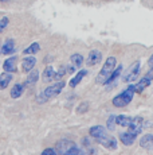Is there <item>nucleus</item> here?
I'll use <instances>...</instances> for the list:
<instances>
[{
  "instance_id": "obj_1",
  "label": "nucleus",
  "mask_w": 153,
  "mask_h": 155,
  "mask_svg": "<svg viewBox=\"0 0 153 155\" xmlns=\"http://www.w3.org/2000/svg\"><path fill=\"white\" fill-rule=\"evenodd\" d=\"M89 134L93 139H95L97 143L102 144L105 148H108V150H116V148L118 147V142H117V139L114 138V136L109 135L108 131L105 130L102 126L92 127L90 131H89Z\"/></svg>"
},
{
  "instance_id": "obj_2",
  "label": "nucleus",
  "mask_w": 153,
  "mask_h": 155,
  "mask_svg": "<svg viewBox=\"0 0 153 155\" xmlns=\"http://www.w3.org/2000/svg\"><path fill=\"white\" fill-rule=\"evenodd\" d=\"M116 65H117L116 57H109L106 61H105V64H104V66H102L101 71L97 74V77H95L97 84L105 85V82H106V80L109 78V76H110V74L113 73V70L116 69Z\"/></svg>"
},
{
  "instance_id": "obj_3",
  "label": "nucleus",
  "mask_w": 153,
  "mask_h": 155,
  "mask_svg": "<svg viewBox=\"0 0 153 155\" xmlns=\"http://www.w3.org/2000/svg\"><path fill=\"white\" fill-rule=\"evenodd\" d=\"M64 85H66V82L62 81V80H59L58 82H55V84H52V85H48L45 91L38 96V103L43 104V103H46V101H48L50 99H52V97H55L58 93L62 92Z\"/></svg>"
},
{
  "instance_id": "obj_4",
  "label": "nucleus",
  "mask_w": 153,
  "mask_h": 155,
  "mask_svg": "<svg viewBox=\"0 0 153 155\" xmlns=\"http://www.w3.org/2000/svg\"><path fill=\"white\" fill-rule=\"evenodd\" d=\"M133 96H134V92L132 91L130 88H128L126 91H123L122 93L117 94L116 97L113 99V105L117 107V108H123V107L129 105V104L132 103V100H133Z\"/></svg>"
},
{
  "instance_id": "obj_5",
  "label": "nucleus",
  "mask_w": 153,
  "mask_h": 155,
  "mask_svg": "<svg viewBox=\"0 0 153 155\" xmlns=\"http://www.w3.org/2000/svg\"><path fill=\"white\" fill-rule=\"evenodd\" d=\"M74 146H76V144L73 140H69V139H61L59 142H57L55 148H57L58 155H66L73 147H74Z\"/></svg>"
},
{
  "instance_id": "obj_6",
  "label": "nucleus",
  "mask_w": 153,
  "mask_h": 155,
  "mask_svg": "<svg viewBox=\"0 0 153 155\" xmlns=\"http://www.w3.org/2000/svg\"><path fill=\"white\" fill-rule=\"evenodd\" d=\"M140 68H141L140 61H137L136 64L132 65V66L128 69V71L125 73V76H123V81L125 82H133L134 80L138 77V74H140Z\"/></svg>"
},
{
  "instance_id": "obj_7",
  "label": "nucleus",
  "mask_w": 153,
  "mask_h": 155,
  "mask_svg": "<svg viewBox=\"0 0 153 155\" xmlns=\"http://www.w3.org/2000/svg\"><path fill=\"white\" fill-rule=\"evenodd\" d=\"M101 61H102V53L99 51V50L94 49L89 53V55H87L86 65L87 66H95V65H98Z\"/></svg>"
},
{
  "instance_id": "obj_8",
  "label": "nucleus",
  "mask_w": 153,
  "mask_h": 155,
  "mask_svg": "<svg viewBox=\"0 0 153 155\" xmlns=\"http://www.w3.org/2000/svg\"><path fill=\"white\" fill-rule=\"evenodd\" d=\"M83 62H85L83 57H82L81 54H73L71 57H70V64H71V66L67 68V73H74V70L79 69Z\"/></svg>"
},
{
  "instance_id": "obj_9",
  "label": "nucleus",
  "mask_w": 153,
  "mask_h": 155,
  "mask_svg": "<svg viewBox=\"0 0 153 155\" xmlns=\"http://www.w3.org/2000/svg\"><path fill=\"white\" fill-rule=\"evenodd\" d=\"M151 82H152V81H149L148 78L142 77V78H141L140 81L137 82V84H134V85H129V88H130L132 91L134 92V93H142L144 89L148 88V86L151 85Z\"/></svg>"
},
{
  "instance_id": "obj_10",
  "label": "nucleus",
  "mask_w": 153,
  "mask_h": 155,
  "mask_svg": "<svg viewBox=\"0 0 153 155\" xmlns=\"http://www.w3.org/2000/svg\"><path fill=\"white\" fill-rule=\"evenodd\" d=\"M137 136H138L137 134H134V132H132V131L128 130V132H123L120 135V140H121L125 146H132L134 142H136Z\"/></svg>"
},
{
  "instance_id": "obj_11",
  "label": "nucleus",
  "mask_w": 153,
  "mask_h": 155,
  "mask_svg": "<svg viewBox=\"0 0 153 155\" xmlns=\"http://www.w3.org/2000/svg\"><path fill=\"white\" fill-rule=\"evenodd\" d=\"M35 64H36V58L35 57H26L22 61V69L24 73H28L34 69Z\"/></svg>"
},
{
  "instance_id": "obj_12",
  "label": "nucleus",
  "mask_w": 153,
  "mask_h": 155,
  "mask_svg": "<svg viewBox=\"0 0 153 155\" xmlns=\"http://www.w3.org/2000/svg\"><path fill=\"white\" fill-rule=\"evenodd\" d=\"M16 57H10L4 61L3 64V68H4V71H8V73H15L16 71Z\"/></svg>"
},
{
  "instance_id": "obj_13",
  "label": "nucleus",
  "mask_w": 153,
  "mask_h": 155,
  "mask_svg": "<svg viewBox=\"0 0 153 155\" xmlns=\"http://www.w3.org/2000/svg\"><path fill=\"white\" fill-rule=\"evenodd\" d=\"M38 78H39V71H38V70L28 71L27 80H26L24 84H23V85H24V88H31V86H34L38 82Z\"/></svg>"
},
{
  "instance_id": "obj_14",
  "label": "nucleus",
  "mask_w": 153,
  "mask_h": 155,
  "mask_svg": "<svg viewBox=\"0 0 153 155\" xmlns=\"http://www.w3.org/2000/svg\"><path fill=\"white\" fill-rule=\"evenodd\" d=\"M140 146L145 150H153V135L152 134H146L140 139Z\"/></svg>"
},
{
  "instance_id": "obj_15",
  "label": "nucleus",
  "mask_w": 153,
  "mask_h": 155,
  "mask_svg": "<svg viewBox=\"0 0 153 155\" xmlns=\"http://www.w3.org/2000/svg\"><path fill=\"white\" fill-rule=\"evenodd\" d=\"M15 51V42H14V39H7L4 42L2 47V54H5V55H10L12 54V53Z\"/></svg>"
},
{
  "instance_id": "obj_16",
  "label": "nucleus",
  "mask_w": 153,
  "mask_h": 155,
  "mask_svg": "<svg viewBox=\"0 0 153 155\" xmlns=\"http://www.w3.org/2000/svg\"><path fill=\"white\" fill-rule=\"evenodd\" d=\"M11 81H12V73L4 71V73L0 74V91L7 88V86L10 85Z\"/></svg>"
},
{
  "instance_id": "obj_17",
  "label": "nucleus",
  "mask_w": 153,
  "mask_h": 155,
  "mask_svg": "<svg viewBox=\"0 0 153 155\" xmlns=\"http://www.w3.org/2000/svg\"><path fill=\"white\" fill-rule=\"evenodd\" d=\"M86 74H87V70L86 69H81V70H79L74 78L70 80V88H76L78 84L82 81V80H83V77L86 76Z\"/></svg>"
},
{
  "instance_id": "obj_18",
  "label": "nucleus",
  "mask_w": 153,
  "mask_h": 155,
  "mask_svg": "<svg viewBox=\"0 0 153 155\" xmlns=\"http://www.w3.org/2000/svg\"><path fill=\"white\" fill-rule=\"evenodd\" d=\"M24 89L26 88L23 84H15L12 86V89H11V97H12V99H19V97L23 94Z\"/></svg>"
},
{
  "instance_id": "obj_19",
  "label": "nucleus",
  "mask_w": 153,
  "mask_h": 155,
  "mask_svg": "<svg viewBox=\"0 0 153 155\" xmlns=\"http://www.w3.org/2000/svg\"><path fill=\"white\" fill-rule=\"evenodd\" d=\"M132 119L133 117H129V116H125V115L116 116V124L117 126H120V127H129Z\"/></svg>"
},
{
  "instance_id": "obj_20",
  "label": "nucleus",
  "mask_w": 153,
  "mask_h": 155,
  "mask_svg": "<svg viewBox=\"0 0 153 155\" xmlns=\"http://www.w3.org/2000/svg\"><path fill=\"white\" fill-rule=\"evenodd\" d=\"M121 71H122V66H121V65H120V66H117L116 69L113 70V73H111L110 76H109V78L106 80V82H105V85H106V84H113V82L116 81V80L120 77V74H121Z\"/></svg>"
},
{
  "instance_id": "obj_21",
  "label": "nucleus",
  "mask_w": 153,
  "mask_h": 155,
  "mask_svg": "<svg viewBox=\"0 0 153 155\" xmlns=\"http://www.w3.org/2000/svg\"><path fill=\"white\" fill-rule=\"evenodd\" d=\"M39 50H40L39 43H38V42H34V43H31L26 50H23V53H24L26 55H32V54H36Z\"/></svg>"
},
{
  "instance_id": "obj_22",
  "label": "nucleus",
  "mask_w": 153,
  "mask_h": 155,
  "mask_svg": "<svg viewBox=\"0 0 153 155\" xmlns=\"http://www.w3.org/2000/svg\"><path fill=\"white\" fill-rule=\"evenodd\" d=\"M54 74H55V71L52 69V66H47L45 71H43V81L50 82L51 80H54Z\"/></svg>"
},
{
  "instance_id": "obj_23",
  "label": "nucleus",
  "mask_w": 153,
  "mask_h": 155,
  "mask_svg": "<svg viewBox=\"0 0 153 155\" xmlns=\"http://www.w3.org/2000/svg\"><path fill=\"white\" fill-rule=\"evenodd\" d=\"M67 73V68L66 66H62L58 71H55V74H54V80H57V81H59V80L63 78V76Z\"/></svg>"
},
{
  "instance_id": "obj_24",
  "label": "nucleus",
  "mask_w": 153,
  "mask_h": 155,
  "mask_svg": "<svg viewBox=\"0 0 153 155\" xmlns=\"http://www.w3.org/2000/svg\"><path fill=\"white\" fill-rule=\"evenodd\" d=\"M66 155H86V154L83 153V150H82V148H79V147H76V146H74V147H73Z\"/></svg>"
},
{
  "instance_id": "obj_25",
  "label": "nucleus",
  "mask_w": 153,
  "mask_h": 155,
  "mask_svg": "<svg viewBox=\"0 0 153 155\" xmlns=\"http://www.w3.org/2000/svg\"><path fill=\"white\" fill-rule=\"evenodd\" d=\"M8 23H10V19H8L7 16H4V18H2V19H0V34H2V32L5 30V27L8 26Z\"/></svg>"
},
{
  "instance_id": "obj_26",
  "label": "nucleus",
  "mask_w": 153,
  "mask_h": 155,
  "mask_svg": "<svg viewBox=\"0 0 153 155\" xmlns=\"http://www.w3.org/2000/svg\"><path fill=\"white\" fill-rule=\"evenodd\" d=\"M114 123H116V116L114 115H110L106 121V126H108V130H113L114 128Z\"/></svg>"
},
{
  "instance_id": "obj_27",
  "label": "nucleus",
  "mask_w": 153,
  "mask_h": 155,
  "mask_svg": "<svg viewBox=\"0 0 153 155\" xmlns=\"http://www.w3.org/2000/svg\"><path fill=\"white\" fill-rule=\"evenodd\" d=\"M40 155H58V153H57L55 148H46V150L42 151V154Z\"/></svg>"
},
{
  "instance_id": "obj_28",
  "label": "nucleus",
  "mask_w": 153,
  "mask_h": 155,
  "mask_svg": "<svg viewBox=\"0 0 153 155\" xmlns=\"http://www.w3.org/2000/svg\"><path fill=\"white\" fill-rule=\"evenodd\" d=\"M87 109H89V103H82V107H78L76 112L78 113H85Z\"/></svg>"
},
{
  "instance_id": "obj_29",
  "label": "nucleus",
  "mask_w": 153,
  "mask_h": 155,
  "mask_svg": "<svg viewBox=\"0 0 153 155\" xmlns=\"http://www.w3.org/2000/svg\"><path fill=\"white\" fill-rule=\"evenodd\" d=\"M144 77H145V78H148L149 81H153V66H152L151 69L148 70V73H146V74H145V76H144Z\"/></svg>"
},
{
  "instance_id": "obj_30",
  "label": "nucleus",
  "mask_w": 153,
  "mask_h": 155,
  "mask_svg": "<svg viewBox=\"0 0 153 155\" xmlns=\"http://www.w3.org/2000/svg\"><path fill=\"white\" fill-rule=\"evenodd\" d=\"M148 65H149V66H153V54L149 57V59H148Z\"/></svg>"
},
{
  "instance_id": "obj_31",
  "label": "nucleus",
  "mask_w": 153,
  "mask_h": 155,
  "mask_svg": "<svg viewBox=\"0 0 153 155\" xmlns=\"http://www.w3.org/2000/svg\"><path fill=\"white\" fill-rule=\"evenodd\" d=\"M0 54H2V47H0Z\"/></svg>"
},
{
  "instance_id": "obj_32",
  "label": "nucleus",
  "mask_w": 153,
  "mask_h": 155,
  "mask_svg": "<svg viewBox=\"0 0 153 155\" xmlns=\"http://www.w3.org/2000/svg\"><path fill=\"white\" fill-rule=\"evenodd\" d=\"M0 2H5V0H0Z\"/></svg>"
}]
</instances>
